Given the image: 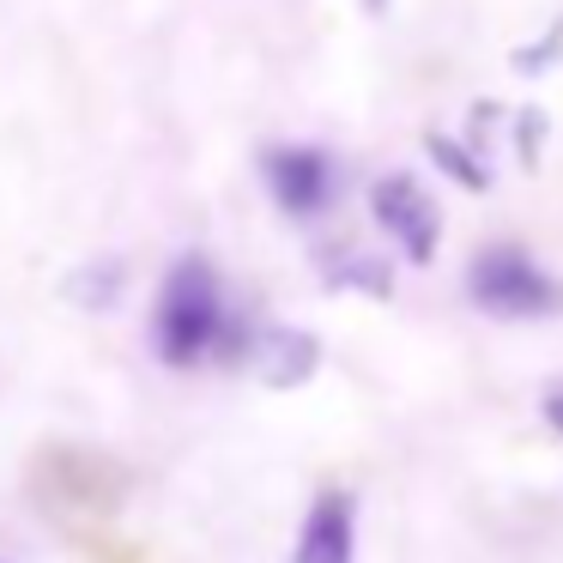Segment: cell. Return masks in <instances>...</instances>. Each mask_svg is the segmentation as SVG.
Wrapping results in <instances>:
<instances>
[{"label":"cell","mask_w":563,"mask_h":563,"mask_svg":"<svg viewBox=\"0 0 563 563\" xmlns=\"http://www.w3.org/2000/svg\"><path fill=\"white\" fill-rule=\"evenodd\" d=\"M236 340H243V328L231 321L219 267L207 255H176L158 285V303H152V352H158V364L195 369L219 352L236 357Z\"/></svg>","instance_id":"6da1fadb"},{"label":"cell","mask_w":563,"mask_h":563,"mask_svg":"<svg viewBox=\"0 0 563 563\" xmlns=\"http://www.w3.org/2000/svg\"><path fill=\"white\" fill-rule=\"evenodd\" d=\"M466 303L490 321H551L563 316V279L539 267L527 249L490 243L466 261Z\"/></svg>","instance_id":"7a4b0ae2"},{"label":"cell","mask_w":563,"mask_h":563,"mask_svg":"<svg viewBox=\"0 0 563 563\" xmlns=\"http://www.w3.org/2000/svg\"><path fill=\"white\" fill-rule=\"evenodd\" d=\"M261 183L285 219H321L340 195V164L321 146H267L261 152Z\"/></svg>","instance_id":"3957f363"},{"label":"cell","mask_w":563,"mask_h":563,"mask_svg":"<svg viewBox=\"0 0 563 563\" xmlns=\"http://www.w3.org/2000/svg\"><path fill=\"white\" fill-rule=\"evenodd\" d=\"M369 219L382 224V236H388L394 249H400L412 267H424L430 255H437V236H442V212L437 200L424 195V183L406 170H388L369 183Z\"/></svg>","instance_id":"277c9868"},{"label":"cell","mask_w":563,"mask_h":563,"mask_svg":"<svg viewBox=\"0 0 563 563\" xmlns=\"http://www.w3.org/2000/svg\"><path fill=\"white\" fill-rule=\"evenodd\" d=\"M236 364H249L267 388H297V382L316 376L321 340H316V333H303V328H243Z\"/></svg>","instance_id":"5b68a950"},{"label":"cell","mask_w":563,"mask_h":563,"mask_svg":"<svg viewBox=\"0 0 563 563\" xmlns=\"http://www.w3.org/2000/svg\"><path fill=\"white\" fill-rule=\"evenodd\" d=\"M291 563H357V497L352 490H316L303 509Z\"/></svg>","instance_id":"8992f818"},{"label":"cell","mask_w":563,"mask_h":563,"mask_svg":"<svg viewBox=\"0 0 563 563\" xmlns=\"http://www.w3.org/2000/svg\"><path fill=\"white\" fill-rule=\"evenodd\" d=\"M321 279L340 285V291H369V297H388L394 291L388 267L369 261L364 249H328V255H321Z\"/></svg>","instance_id":"52a82bcc"},{"label":"cell","mask_w":563,"mask_h":563,"mask_svg":"<svg viewBox=\"0 0 563 563\" xmlns=\"http://www.w3.org/2000/svg\"><path fill=\"white\" fill-rule=\"evenodd\" d=\"M67 291H74L86 309H110L115 291H122V267H115V261H103V267H86L74 285H67Z\"/></svg>","instance_id":"ba28073f"},{"label":"cell","mask_w":563,"mask_h":563,"mask_svg":"<svg viewBox=\"0 0 563 563\" xmlns=\"http://www.w3.org/2000/svg\"><path fill=\"white\" fill-rule=\"evenodd\" d=\"M430 158H437V164H442V170H449L461 188H485V183H490L485 164H473L461 146H454V140H442V134H430Z\"/></svg>","instance_id":"9c48e42d"},{"label":"cell","mask_w":563,"mask_h":563,"mask_svg":"<svg viewBox=\"0 0 563 563\" xmlns=\"http://www.w3.org/2000/svg\"><path fill=\"white\" fill-rule=\"evenodd\" d=\"M545 424L563 437V388H551V394H545Z\"/></svg>","instance_id":"30bf717a"},{"label":"cell","mask_w":563,"mask_h":563,"mask_svg":"<svg viewBox=\"0 0 563 563\" xmlns=\"http://www.w3.org/2000/svg\"><path fill=\"white\" fill-rule=\"evenodd\" d=\"M364 13H388V0H364Z\"/></svg>","instance_id":"8fae6325"}]
</instances>
